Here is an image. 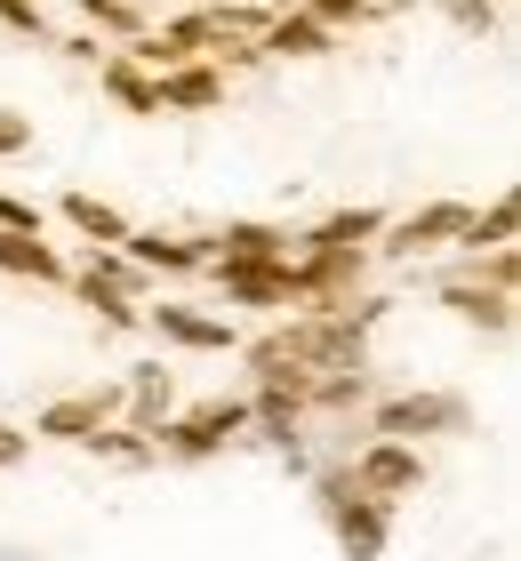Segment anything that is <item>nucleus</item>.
<instances>
[{
    "instance_id": "nucleus-15",
    "label": "nucleus",
    "mask_w": 521,
    "mask_h": 561,
    "mask_svg": "<svg viewBox=\"0 0 521 561\" xmlns=\"http://www.w3.org/2000/svg\"><path fill=\"white\" fill-rule=\"evenodd\" d=\"M97 89L113 96V105L128 113V121H161V96H152V72L128 57V48H104L97 57Z\"/></svg>"
},
{
    "instance_id": "nucleus-25",
    "label": "nucleus",
    "mask_w": 521,
    "mask_h": 561,
    "mask_svg": "<svg viewBox=\"0 0 521 561\" xmlns=\"http://www.w3.org/2000/svg\"><path fill=\"white\" fill-rule=\"evenodd\" d=\"M433 9L450 16L457 33H474V41H489V33H498V0H433Z\"/></svg>"
},
{
    "instance_id": "nucleus-16",
    "label": "nucleus",
    "mask_w": 521,
    "mask_h": 561,
    "mask_svg": "<svg viewBox=\"0 0 521 561\" xmlns=\"http://www.w3.org/2000/svg\"><path fill=\"white\" fill-rule=\"evenodd\" d=\"M65 289L81 297V305H97V321H104V329H145V297H128L121 280H104L89 257H81V265H65Z\"/></svg>"
},
{
    "instance_id": "nucleus-10",
    "label": "nucleus",
    "mask_w": 521,
    "mask_h": 561,
    "mask_svg": "<svg viewBox=\"0 0 521 561\" xmlns=\"http://www.w3.org/2000/svg\"><path fill=\"white\" fill-rule=\"evenodd\" d=\"M225 65L217 57H185L169 72H152V96H161V113H217L225 105Z\"/></svg>"
},
{
    "instance_id": "nucleus-11",
    "label": "nucleus",
    "mask_w": 521,
    "mask_h": 561,
    "mask_svg": "<svg viewBox=\"0 0 521 561\" xmlns=\"http://www.w3.org/2000/svg\"><path fill=\"white\" fill-rule=\"evenodd\" d=\"M257 48H265V57H281V65H313V57H329L337 48V24H321L313 9H273L265 16V33H257Z\"/></svg>"
},
{
    "instance_id": "nucleus-22",
    "label": "nucleus",
    "mask_w": 521,
    "mask_h": 561,
    "mask_svg": "<svg viewBox=\"0 0 521 561\" xmlns=\"http://www.w3.org/2000/svg\"><path fill=\"white\" fill-rule=\"evenodd\" d=\"M281 249H290V233L265 225V217H233L217 233V257H281Z\"/></svg>"
},
{
    "instance_id": "nucleus-12",
    "label": "nucleus",
    "mask_w": 521,
    "mask_h": 561,
    "mask_svg": "<svg viewBox=\"0 0 521 561\" xmlns=\"http://www.w3.org/2000/svg\"><path fill=\"white\" fill-rule=\"evenodd\" d=\"M145 329L185 353H233L241 345V329H233L225 313H193V305H145Z\"/></svg>"
},
{
    "instance_id": "nucleus-17",
    "label": "nucleus",
    "mask_w": 521,
    "mask_h": 561,
    "mask_svg": "<svg viewBox=\"0 0 521 561\" xmlns=\"http://www.w3.org/2000/svg\"><path fill=\"white\" fill-rule=\"evenodd\" d=\"M57 217H65L89 249H121V241H128V217L113 209V201H97V193H65V201H57Z\"/></svg>"
},
{
    "instance_id": "nucleus-9",
    "label": "nucleus",
    "mask_w": 521,
    "mask_h": 561,
    "mask_svg": "<svg viewBox=\"0 0 521 561\" xmlns=\"http://www.w3.org/2000/svg\"><path fill=\"white\" fill-rule=\"evenodd\" d=\"M441 313H450V321H465V329H482V337H513V289H489V280H474V273H450V280H441Z\"/></svg>"
},
{
    "instance_id": "nucleus-18",
    "label": "nucleus",
    "mask_w": 521,
    "mask_h": 561,
    "mask_svg": "<svg viewBox=\"0 0 521 561\" xmlns=\"http://www.w3.org/2000/svg\"><path fill=\"white\" fill-rule=\"evenodd\" d=\"M0 273L41 280V289H65V257L48 241H33V233H9V225H0Z\"/></svg>"
},
{
    "instance_id": "nucleus-5",
    "label": "nucleus",
    "mask_w": 521,
    "mask_h": 561,
    "mask_svg": "<svg viewBox=\"0 0 521 561\" xmlns=\"http://www.w3.org/2000/svg\"><path fill=\"white\" fill-rule=\"evenodd\" d=\"M346 473H353V490L377 497V505H401V497L426 490V457H417V442H394V433H370V442L346 457Z\"/></svg>"
},
{
    "instance_id": "nucleus-19",
    "label": "nucleus",
    "mask_w": 521,
    "mask_h": 561,
    "mask_svg": "<svg viewBox=\"0 0 521 561\" xmlns=\"http://www.w3.org/2000/svg\"><path fill=\"white\" fill-rule=\"evenodd\" d=\"M513 233H521V201H513V193H498L489 209H465L457 249H498V241H513Z\"/></svg>"
},
{
    "instance_id": "nucleus-20",
    "label": "nucleus",
    "mask_w": 521,
    "mask_h": 561,
    "mask_svg": "<svg viewBox=\"0 0 521 561\" xmlns=\"http://www.w3.org/2000/svg\"><path fill=\"white\" fill-rule=\"evenodd\" d=\"M89 457H104V466H152V433H137V425H121V417H104L89 442H81Z\"/></svg>"
},
{
    "instance_id": "nucleus-28",
    "label": "nucleus",
    "mask_w": 521,
    "mask_h": 561,
    "mask_svg": "<svg viewBox=\"0 0 521 561\" xmlns=\"http://www.w3.org/2000/svg\"><path fill=\"white\" fill-rule=\"evenodd\" d=\"M16 152H33V113L0 105V161H16Z\"/></svg>"
},
{
    "instance_id": "nucleus-26",
    "label": "nucleus",
    "mask_w": 521,
    "mask_h": 561,
    "mask_svg": "<svg viewBox=\"0 0 521 561\" xmlns=\"http://www.w3.org/2000/svg\"><path fill=\"white\" fill-rule=\"evenodd\" d=\"M0 225H9V233L48 241V209H41V201H24V193H0Z\"/></svg>"
},
{
    "instance_id": "nucleus-30",
    "label": "nucleus",
    "mask_w": 521,
    "mask_h": 561,
    "mask_svg": "<svg viewBox=\"0 0 521 561\" xmlns=\"http://www.w3.org/2000/svg\"><path fill=\"white\" fill-rule=\"evenodd\" d=\"M57 48H65V57H81V65L104 57V41H97V33H72V41H57Z\"/></svg>"
},
{
    "instance_id": "nucleus-2",
    "label": "nucleus",
    "mask_w": 521,
    "mask_h": 561,
    "mask_svg": "<svg viewBox=\"0 0 521 561\" xmlns=\"http://www.w3.org/2000/svg\"><path fill=\"white\" fill-rule=\"evenodd\" d=\"M313 514L329 522V538H337V553H346V561H385V538H394V505L361 497L346 466L313 473Z\"/></svg>"
},
{
    "instance_id": "nucleus-3",
    "label": "nucleus",
    "mask_w": 521,
    "mask_h": 561,
    "mask_svg": "<svg viewBox=\"0 0 521 561\" xmlns=\"http://www.w3.org/2000/svg\"><path fill=\"white\" fill-rule=\"evenodd\" d=\"M241 433H249V401H193V410H177L152 433V457L208 466V457H225V442H241Z\"/></svg>"
},
{
    "instance_id": "nucleus-27",
    "label": "nucleus",
    "mask_w": 521,
    "mask_h": 561,
    "mask_svg": "<svg viewBox=\"0 0 521 561\" xmlns=\"http://www.w3.org/2000/svg\"><path fill=\"white\" fill-rule=\"evenodd\" d=\"M0 24H9L16 41H48V9L41 0H0Z\"/></svg>"
},
{
    "instance_id": "nucleus-8",
    "label": "nucleus",
    "mask_w": 521,
    "mask_h": 561,
    "mask_svg": "<svg viewBox=\"0 0 521 561\" xmlns=\"http://www.w3.org/2000/svg\"><path fill=\"white\" fill-rule=\"evenodd\" d=\"M104 417H121V386H89V393H57L33 410V442H72L81 449Z\"/></svg>"
},
{
    "instance_id": "nucleus-23",
    "label": "nucleus",
    "mask_w": 521,
    "mask_h": 561,
    "mask_svg": "<svg viewBox=\"0 0 521 561\" xmlns=\"http://www.w3.org/2000/svg\"><path fill=\"white\" fill-rule=\"evenodd\" d=\"M457 273L489 280V289H521V249H513V241H498V249H465V265H457Z\"/></svg>"
},
{
    "instance_id": "nucleus-14",
    "label": "nucleus",
    "mask_w": 521,
    "mask_h": 561,
    "mask_svg": "<svg viewBox=\"0 0 521 561\" xmlns=\"http://www.w3.org/2000/svg\"><path fill=\"white\" fill-rule=\"evenodd\" d=\"M177 417V369H128L121 377V425H137V433H161Z\"/></svg>"
},
{
    "instance_id": "nucleus-29",
    "label": "nucleus",
    "mask_w": 521,
    "mask_h": 561,
    "mask_svg": "<svg viewBox=\"0 0 521 561\" xmlns=\"http://www.w3.org/2000/svg\"><path fill=\"white\" fill-rule=\"evenodd\" d=\"M24 457H33V433H16V425H0V473H16Z\"/></svg>"
},
{
    "instance_id": "nucleus-24",
    "label": "nucleus",
    "mask_w": 521,
    "mask_h": 561,
    "mask_svg": "<svg viewBox=\"0 0 521 561\" xmlns=\"http://www.w3.org/2000/svg\"><path fill=\"white\" fill-rule=\"evenodd\" d=\"M72 9L89 16V33H113V41H137V33H145V9H137V0H72Z\"/></svg>"
},
{
    "instance_id": "nucleus-7",
    "label": "nucleus",
    "mask_w": 521,
    "mask_h": 561,
    "mask_svg": "<svg viewBox=\"0 0 521 561\" xmlns=\"http://www.w3.org/2000/svg\"><path fill=\"white\" fill-rule=\"evenodd\" d=\"M201 273L217 280L225 305H257V313L297 305V289H290V249H281V257H208Z\"/></svg>"
},
{
    "instance_id": "nucleus-21",
    "label": "nucleus",
    "mask_w": 521,
    "mask_h": 561,
    "mask_svg": "<svg viewBox=\"0 0 521 561\" xmlns=\"http://www.w3.org/2000/svg\"><path fill=\"white\" fill-rule=\"evenodd\" d=\"M385 233V209H337V217H321L313 233H297V241H329V249H370Z\"/></svg>"
},
{
    "instance_id": "nucleus-4",
    "label": "nucleus",
    "mask_w": 521,
    "mask_h": 561,
    "mask_svg": "<svg viewBox=\"0 0 521 561\" xmlns=\"http://www.w3.org/2000/svg\"><path fill=\"white\" fill-rule=\"evenodd\" d=\"M370 433H394V442H450V433H474V410H465V393H385L370 410Z\"/></svg>"
},
{
    "instance_id": "nucleus-6",
    "label": "nucleus",
    "mask_w": 521,
    "mask_h": 561,
    "mask_svg": "<svg viewBox=\"0 0 521 561\" xmlns=\"http://www.w3.org/2000/svg\"><path fill=\"white\" fill-rule=\"evenodd\" d=\"M457 225H465V201H426V209H409V217H385V233L370 241V257H385V265L441 257V249H457Z\"/></svg>"
},
{
    "instance_id": "nucleus-13",
    "label": "nucleus",
    "mask_w": 521,
    "mask_h": 561,
    "mask_svg": "<svg viewBox=\"0 0 521 561\" xmlns=\"http://www.w3.org/2000/svg\"><path fill=\"white\" fill-rule=\"evenodd\" d=\"M121 257H137L152 280H161V273H201L208 257H217V233H137V225H128Z\"/></svg>"
},
{
    "instance_id": "nucleus-1",
    "label": "nucleus",
    "mask_w": 521,
    "mask_h": 561,
    "mask_svg": "<svg viewBox=\"0 0 521 561\" xmlns=\"http://www.w3.org/2000/svg\"><path fill=\"white\" fill-rule=\"evenodd\" d=\"M377 321H385V297H353V305H337V313H290V321H273L265 337H249L241 362H249L257 386H290L305 401L313 377L370 369V329Z\"/></svg>"
}]
</instances>
